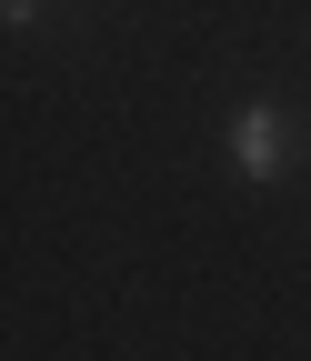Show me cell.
I'll return each mask as SVG.
<instances>
[{"label":"cell","instance_id":"1","mask_svg":"<svg viewBox=\"0 0 311 361\" xmlns=\"http://www.w3.org/2000/svg\"><path fill=\"white\" fill-rule=\"evenodd\" d=\"M231 151H241V171H251V180H272V171H281V111H272V101H251V111H241V130H231Z\"/></svg>","mask_w":311,"mask_h":361},{"label":"cell","instance_id":"2","mask_svg":"<svg viewBox=\"0 0 311 361\" xmlns=\"http://www.w3.org/2000/svg\"><path fill=\"white\" fill-rule=\"evenodd\" d=\"M0 11H11V20H30V0H0Z\"/></svg>","mask_w":311,"mask_h":361}]
</instances>
